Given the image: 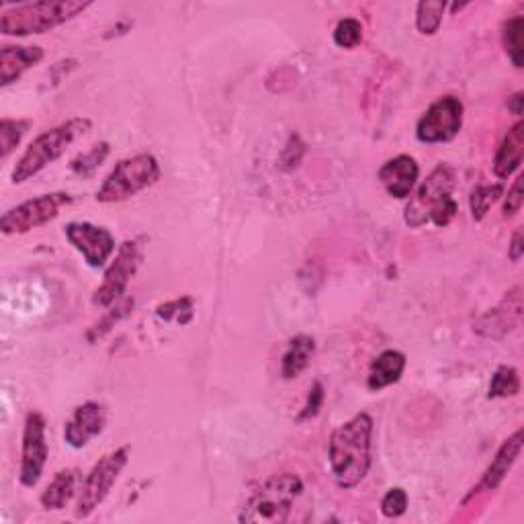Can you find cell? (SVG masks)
Instances as JSON below:
<instances>
[{
    "label": "cell",
    "instance_id": "1",
    "mask_svg": "<svg viewBox=\"0 0 524 524\" xmlns=\"http://www.w3.org/2000/svg\"><path fill=\"white\" fill-rule=\"evenodd\" d=\"M328 463L340 490H353L367 477L373 463V418L367 412L332 430Z\"/></svg>",
    "mask_w": 524,
    "mask_h": 524
},
{
    "label": "cell",
    "instance_id": "2",
    "mask_svg": "<svg viewBox=\"0 0 524 524\" xmlns=\"http://www.w3.org/2000/svg\"><path fill=\"white\" fill-rule=\"evenodd\" d=\"M455 187V168L451 164L436 166L428 174V179L420 185L414 199L408 203L406 224L410 228H422L426 224H434L436 228H447L459 213V205L453 199Z\"/></svg>",
    "mask_w": 524,
    "mask_h": 524
},
{
    "label": "cell",
    "instance_id": "3",
    "mask_svg": "<svg viewBox=\"0 0 524 524\" xmlns=\"http://www.w3.org/2000/svg\"><path fill=\"white\" fill-rule=\"evenodd\" d=\"M93 129V121L89 117H72L48 131L39 134L23 152V156L17 160L13 172H11V181L15 185H23L31 181L33 177L54 164L58 158L66 154V150L82 136L89 134Z\"/></svg>",
    "mask_w": 524,
    "mask_h": 524
},
{
    "label": "cell",
    "instance_id": "4",
    "mask_svg": "<svg viewBox=\"0 0 524 524\" xmlns=\"http://www.w3.org/2000/svg\"><path fill=\"white\" fill-rule=\"evenodd\" d=\"M89 7H93V3H82V0H41V3L13 5L0 15V33L9 37L50 33Z\"/></svg>",
    "mask_w": 524,
    "mask_h": 524
},
{
    "label": "cell",
    "instance_id": "5",
    "mask_svg": "<svg viewBox=\"0 0 524 524\" xmlns=\"http://www.w3.org/2000/svg\"><path fill=\"white\" fill-rule=\"evenodd\" d=\"M303 494V482L295 473H279L258 486L238 516L240 522H287Z\"/></svg>",
    "mask_w": 524,
    "mask_h": 524
},
{
    "label": "cell",
    "instance_id": "6",
    "mask_svg": "<svg viewBox=\"0 0 524 524\" xmlns=\"http://www.w3.org/2000/svg\"><path fill=\"white\" fill-rule=\"evenodd\" d=\"M160 177V164L152 154L142 152L136 156H127L119 160L107 174V179L97 191V201L105 205L123 203L156 185Z\"/></svg>",
    "mask_w": 524,
    "mask_h": 524
},
{
    "label": "cell",
    "instance_id": "7",
    "mask_svg": "<svg viewBox=\"0 0 524 524\" xmlns=\"http://www.w3.org/2000/svg\"><path fill=\"white\" fill-rule=\"evenodd\" d=\"M131 457V447L123 445L107 455H103L95 467L84 477L78 502H76V518H89L111 494L113 486L117 484L119 475L127 467Z\"/></svg>",
    "mask_w": 524,
    "mask_h": 524
},
{
    "label": "cell",
    "instance_id": "8",
    "mask_svg": "<svg viewBox=\"0 0 524 524\" xmlns=\"http://www.w3.org/2000/svg\"><path fill=\"white\" fill-rule=\"evenodd\" d=\"M74 203V197L64 191H54L46 195H37L29 201H23L7 209L0 217V230L5 236L29 234L41 226L54 222L56 217Z\"/></svg>",
    "mask_w": 524,
    "mask_h": 524
},
{
    "label": "cell",
    "instance_id": "9",
    "mask_svg": "<svg viewBox=\"0 0 524 524\" xmlns=\"http://www.w3.org/2000/svg\"><path fill=\"white\" fill-rule=\"evenodd\" d=\"M144 260V246L142 238L125 240L121 246H117L115 258L111 265L105 269L103 283L93 295V303L101 310L111 308L115 301L125 297V291L129 287V281L136 277L140 265Z\"/></svg>",
    "mask_w": 524,
    "mask_h": 524
},
{
    "label": "cell",
    "instance_id": "10",
    "mask_svg": "<svg viewBox=\"0 0 524 524\" xmlns=\"http://www.w3.org/2000/svg\"><path fill=\"white\" fill-rule=\"evenodd\" d=\"M463 103L453 97L436 99L416 123V138L422 144H447L459 136L463 127Z\"/></svg>",
    "mask_w": 524,
    "mask_h": 524
},
{
    "label": "cell",
    "instance_id": "11",
    "mask_svg": "<svg viewBox=\"0 0 524 524\" xmlns=\"http://www.w3.org/2000/svg\"><path fill=\"white\" fill-rule=\"evenodd\" d=\"M46 430H48V422L41 412L33 410L25 416L21 467H19V482L23 488H35L43 475V469H46L48 455H50Z\"/></svg>",
    "mask_w": 524,
    "mask_h": 524
},
{
    "label": "cell",
    "instance_id": "12",
    "mask_svg": "<svg viewBox=\"0 0 524 524\" xmlns=\"http://www.w3.org/2000/svg\"><path fill=\"white\" fill-rule=\"evenodd\" d=\"M64 234L70 246L82 254L91 269H103L115 252V238L103 226H95L91 222H70Z\"/></svg>",
    "mask_w": 524,
    "mask_h": 524
},
{
    "label": "cell",
    "instance_id": "13",
    "mask_svg": "<svg viewBox=\"0 0 524 524\" xmlns=\"http://www.w3.org/2000/svg\"><path fill=\"white\" fill-rule=\"evenodd\" d=\"M522 320V287L510 289L494 310L486 312L473 326V330L484 338H504Z\"/></svg>",
    "mask_w": 524,
    "mask_h": 524
},
{
    "label": "cell",
    "instance_id": "14",
    "mask_svg": "<svg viewBox=\"0 0 524 524\" xmlns=\"http://www.w3.org/2000/svg\"><path fill=\"white\" fill-rule=\"evenodd\" d=\"M522 453V428H518L512 436H508V439L502 443V447L498 449V453L494 455L492 463L488 465V469L484 471L482 479L469 490V494L465 496L463 504L473 500L475 496L479 494H486V492H496L502 482L506 479V475L510 473V469L514 467L516 459L520 457Z\"/></svg>",
    "mask_w": 524,
    "mask_h": 524
},
{
    "label": "cell",
    "instance_id": "15",
    "mask_svg": "<svg viewBox=\"0 0 524 524\" xmlns=\"http://www.w3.org/2000/svg\"><path fill=\"white\" fill-rule=\"evenodd\" d=\"M107 412L99 402L80 404L64 426V441L72 449H84L105 430Z\"/></svg>",
    "mask_w": 524,
    "mask_h": 524
},
{
    "label": "cell",
    "instance_id": "16",
    "mask_svg": "<svg viewBox=\"0 0 524 524\" xmlns=\"http://www.w3.org/2000/svg\"><path fill=\"white\" fill-rule=\"evenodd\" d=\"M377 179L387 195L396 199H408L420 179V166L412 156L400 154L396 158H389L379 168Z\"/></svg>",
    "mask_w": 524,
    "mask_h": 524
},
{
    "label": "cell",
    "instance_id": "17",
    "mask_svg": "<svg viewBox=\"0 0 524 524\" xmlns=\"http://www.w3.org/2000/svg\"><path fill=\"white\" fill-rule=\"evenodd\" d=\"M43 50L39 46H5L0 50V86L15 84L23 74L35 68L43 60Z\"/></svg>",
    "mask_w": 524,
    "mask_h": 524
},
{
    "label": "cell",
    "instance_id": "18",
    "mask_svg": "<svg viewBox=\"0 0 524 524\" xmlns=\"http://www.w3.org/2000/svg\"><path fill=\"white\" fill-rule=\"evenodd\" d=\"M524 156V121L518 119L504 136L496 158H494V174L500 181L510 179L520 168Z\"/></svg>",
    "mask_w": 524,
    "mask_h": 524
},
{
    "label": "cell",
    "instance_id": "19",
    "mask_svg": "<svg viewBox=\"0 0 524 524\" xmlns=\"http://www.w3.org/2000/svg\"><path fill=\"white\" fill-rule=\"evenodd\" d=\"M406 355L400 351H383L369 369L367 387L371 391H381L393 383H398L406 371Z\"/></svg>",
    "mask_w": 524,
    "mask_h": 524
},
{
    "label": "cell",
    "instance_id": "20",
    "mask_svg": "<svg viewBox=\"0 0 524 524\" xmlns=\"http://www.w3.org/2000/svg\"><path fill=\"white\" fill-rule=\"evenodd\" d=\"M314 353H316V340L312 336L308 334L293 336L281 359V377L285 381L297 379L305 369H308Z\"/></svg>",
    "mask_w": 524,
    "mask_h": 524
},
{
    "label": "cell",
    "instance_id": "21",
    "mask_svg": "<svg viewBox=\"0 0 524 524\" xmlns=\"http://www.w3.org/2000/svg\"><path fill=\"white\" fill-rule=\"evenodd\" d=\"M76 494V475L72 469H62L54 475L48 488L41 492L39 504L46 510H62Z\"/></svg>",
    "mask_w": 524,
    "mask_h": 524
},
{
    "label": "cell",
    "instance_id": "22",
    "mask_svg": "<svg viewBox=\"0 0 524 524\" xmlns=\"http://www.w3.org/2000/svg\"><path fill=\"white\" fill-rule=\"evenodd\" d=\"M134 297H121L119 301H115L111 308H107L105 316L99 318L97 324H93V328H89V332H86V342L89 344H97L99 340H103L121 320H125L131 312H134Z\"/></svg>",
    "mask_w": 524,
    "mask_h": 524
},
{
    "label": "cell",
    "instance_id": "23",
    "mask_svg": "<svg viewBox=\"0 0 524 524\" xmlns=\"http://www.w3.org/2000/svg\"><path fill=\"white\" fill-rule=\"evenodd\" d=\"M504 195V185L496 183V185H477L471 195H469V209H471V217L475 222H482L486 220V215L490 213V209L502 199Z\"/></svg>",
    "mask_w": 524,
    "mask_h": 524
},
{
    "label": "cell",
    "instance_id": "24",
    "mask_svg": "<svg viewBox=\"0 0 524 524\" xmlns=\"http://www.w3.org/2000/svg\"><path fill=\"white\" fill-rule=\"evenodd\" d=\"M502 43H504V50L512 66L520 70L524 64V19L522 17H512L504 23Z\"/></svg>",
    "mask_w": 524,
    "mask_h": 524
},
{
    "label": "cell",
    "instance_id": "25",
    "mask_svg": "<svg viewBox=\"0 0 524 524\" xmlns=\"http://www.w3.org/2000/svg\"><path fill=\"white\" fill-rule=\"evenodd\" d=\"M111 154V144L109 142H99L95 144L89 152H82L78 154L72 162H70V172H74L76 177L82 179H91L93 174L105 164V160Z\"/></svg>",
    "mask_w": 524,
    "mask_h": 524
},
{
    "label": "cell",
    "instance_id": "26",
    "mask_svg": "<svg viewBox=\"0 0 524 524\" xmlns=\"http://www.w3.org/2000/svg\"><path fill=\"white\" fill-rule=\"evenodd\" d=\"M31 125H33L31 119L5 117L0 121V158L7 160L17 150V146L21 144L23 136L27 134Z\"/></svg>",
    "mask_w": 524,
    "mask_h": 524
},
{
    "label": "cell",
    "instance_id": "27",
    "mask_svg": "<svg viewBox=\"0 0 524 524\" xmlns=\"http://www.w3.org/2000/svg\"><path fill=\"white\" fill-rule=\"evenodd\" d=\"M520 393V375L514 367L510 365H500L496 369V373L492 375L490 381V391H488V398L490 400H506V398H514Z\"/></svg>",
    "mask_w": 524,
    "mask_h": 524
},
{
    "label": "cell",
    "instance_id": "28",
    "mask_svg": "<svg viewBox=\"0 0 524 524\" xmlns=\"http://www.w3.org/2000/svg\"><path fill=\"white\" fill-rule=\"evenodd\" d=\"M447 11L445 0H422L416 7V27L422 35H434L443 23Z\"/></svg>",
    "mask_w": 524,
    "mask_h": 524
},
{
    "label": "cell",
    "instance_id": "29",
    "mask_svg": "<svg viewBox=\"0 0 524 524\" xmlns=\"http://www.w3.org/2000/svg\"><path fill=\"white\" fill-rule=\"evenodd\" d=\"M156 316L164 322H177L181 326H187L195 316V299L191 295H183L160 303L156 308Z\"/></svg>",
    "mask_w": 524,
    "mask_h": 524
},
{
    "label": "cell",
    "instance_id": "30",
    "mask_svg": "<svg viewBox=\"0 0 524 524\" xmlns=\"http://www.w3.org/2000/svg\"><path fill=\"white\" fill-rule=\"evenodd\" d=\"M332 37H334V43L338 48L355 50L357 46H361V41H363V25H361L359 19H353V17L342 19L334 27Z\"/></svg>",
    "mask_w": 524,
    "mask_h": 524
},
{
    "label": "cell",
    "instance_id": "31",
    "mask_svg": "<svg viewBox=\"0 0 524 524\" xmlns=\"http://www.w3.org/2000/svg\"><path fill=\"white\" fill-rule=\"evenodd\" d=\"M408 510V492L404 488H391L381 500V512L385 518H400Z\"/></svg>",
    "mask_w": 524,
    "mask_h": 524
},
{
    "label": "cell",
    "instance_id": "32",
    "mask_svg": "<svg viewBox=\"0 0 524 524\" xmlns=\"http://www.w3.org/2000/svg\"><path fill=\"white\" fill-rule=\"evenodd\" d=\"M322 404H324V385H322L320 381H316V383L312 385L310 393H308V400H305V406H303V410L299 412L297 420H299V422H305V420L316 418L318 412H320V408H322Z\"/></svg>",
    "mask_w": 524,
    "mask_h": 524
},
{
    "label": "cell",
    "instance_id": "33",
    "mask_svg": "<svg viewBox=\"0 0 524 524\" xmlns=\"http://www.w3.org/2000/svg\"><path fill=\"white\" fill-rule=\"evenodd\" d=\"M522 183H524V177H516L514 185L508 189V195L504 197L502 215L506 217V220H510V217H514V215H516V213H520V209H522V203H524V191H522Z\"/></svg>",
    "mask_w": 524,
    "mask_h": 524
},
{
    "label": "cell",
    "instance_id": "34",
    "mask_svg": "<svg viewBox=\"0 0 524 524\" xmlns=\"http://www.w3.org/2000/svg\"><path fill=\"white\" fill-rule=\"evenodd\" d=\"M524 254V240H522V230H516L514 236H512V242H510V248H508V256L512 262H520Z\"/></svg>",
    "mask_w": 524,
    "mask_h": 524
},
{
    "label": "cell",
    "instance_id": "35",
    "mask_svg": "<svg viewBox=\"0 0 524 524\" xmlns=\"http://www.w3.org/2000/svg\"><path fill=\"white\" fill-rule=\"evenodd\" d=\"M508 111H510L512 115H516V117L522 115V111H524V93H522V91L514 93V95L508 99Z\"/></svg>",
    "mask_w": 524,
    "mask_h": 524
}]
</instances>
